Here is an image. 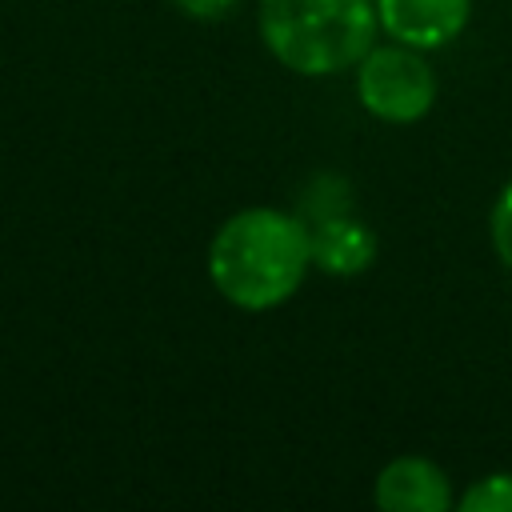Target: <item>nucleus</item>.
<instances>
[{"mask_svg":"<svg viewBox=\"0 0 512 512\" xmlns=\"http://www.w3.org/2000/svg\"><path fill=\"white\" fill-rule=\"evenodd\" d=\"M308 268V224L292 212L264 204L232 212L208 244V276L216 292L244 312L280 308L288 296H296Z\"/></svg>","mask_w":512,"mask_h":512,"instance_id":"f257e3e1","label":"nucleus"},{"mask_svg":"<svg viewBox=\"0 0 512 512\" xmlns=\"http://www.w3.org/2000/svg\"><path fill=\"white\" fill-rule=\"evenodd\" d=\"M264 48L300 76H336L356 68L376 44V0H260Z\"/></svg>","mask_w":512,"mask_h":512,"instance_id":"f03ea898","label":"nucleus"},{"mask_svg":"<svg viewBox=\"0 0 512 512\" xmlns=\"http://www.w3.org/2000/svg\"><path fill=\"white\" fill-rule=\"evenodd\" d=\"M356 96L384 124H416L436 104V72L412 44H372L356 64Z\"/></svg>","mask_w":512,"mask_h":512,"instance_id":"7ed1b4c3","label":"nucleus"},{"mask_svg":"<svg viewBox=\"0 0 512 512\" xmlns=\"http://www.w3.org/2000/svg\"><path fill=\"white\" fill-rule=\"evenodd\" d=\"M472 16V0H376L380 28L412 48H444L452 44Z\"/></svg>","mask_w":512,"mask_h":512,"instance_id":"20e7f679","label":"nucleus"},{"mask_svg":"<svg viewBox=\"0 0 512 512\" xmlns=\"http://www.w3.org/2000/svg\"><path fill=\"white\" fill-rule=\"evenodd\" d=\"M376 504L384 512H448L452 480L428 456H396L376 476Z\"/></svg>","mask_w":512,"mask_h":512,"instance_id":"39448f33","label":"nucleus"},{"mask_svg":"<svg viewBox=\"0 0 512 512\" xmlns=\"http://www.w3.org/2000/svg\"><path fill=\"white\" fill-rule=\"evenodd\" d=\"M312 264L328 276H356L376 260V232L348 212H328L308 224Z\"/></svg>","mask_w":512,"mask_h":512,"instance_id":"423d86ee","label":"nucleus"},{"mask_svg":"<svg viewBox=\"0 0 512 512\" xmlns=\"http://www.w3.org/2000/svg\"><path fill=\"white\" fill-rule=\"evenodd\" d=\"M464 512H512V472H488L480 476L464 496Z\"/></svg>","mask_w":512,"mask_h":512,"instance_id":"0eeeda50","label":"nucleus"},{"mask_svg":"<svg viewBox=\"0 0 512 512\" xmlns=\"http://www.w3.org/2000/svg\"><path fill=\"white\" fill-rule=\"evenodd\" d=\"M488 236H492L496 260L512 272V180L496 192V204H492V212H488Z\"/></svg>","mask_w":512,"mask_h":512,"instance_id":"6e6552de","label":"nucleus"},{"mask_svg":"<svg viewBox=\"0 0 512 512\" xmlns=\"http://www.w3.org/2000/svg\"><path fill=\"white\" fill-rule=\"evenodd\" d=\"M180 12H188L192 20H220V16H228L240 0H172Z\"/></svg>","mask_w":512,"mask_h":512,"instance_id":"1a4fd4ad","label":"nucleus"}]
</instances>
